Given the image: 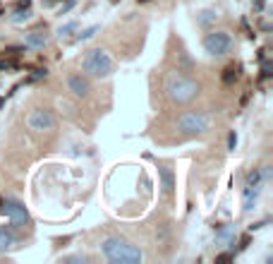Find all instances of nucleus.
<instances>
[{
    "label": "nucleus",
    "mask_w": 273,
    "mask_h": 264,
    "mask_svg": "<svg viewBox=\"0 0 273 264\" xmlns=\"http://www.w3.org/2000/svg\"><path fill=\"white\" fill-rule=\"evenodd\" d=\"M101 252L113 264H139L144 260L142 250L137 245H132L125 238H106L101 243Z\"/></svg>",
    "instance_id": "f257e3e1"
},
{
    "label": "nucleus",
    "mask_w": 273,
    "mask_h": 264,
    "mask_svg": "<svg viewBox=\"0 0 273 264\" xmlns=\"http://www.w3.org/2000/svg\"><path fill=\"white\" fill-rule=\"evenodd\" d=\"M165 92L170 96V101H175V103H189L199 94V84L184 75H173L165 84Z\"/></svg>",
    "instance_id": "f03ea898"
},
{
    "label": "nucleus",
    "mask_w": 273,
    "mask_h": 264,
    "mask_svg": "<svg viewBox=\"0 0 273 264\" xmlns=\"http://www.w3.org/2000/svg\"><path fill=\"white\" fill-rule=\"evenodd\" d=\"M113 58L103 51V48H91L89 53L82 60V70L91 77H108L113 72Z\"/></svg>",
    "instance_id": "7ed1b4c3"
},
{
    "label": "nucleus",
    "mask_w": 273,
    "mask_h": 264,
    "mask_svg": "<svg viewBox=\"0 0 273 264\" xmlns=\"http://www.w3.org/2000/svg\"><path fill=\"white\" fill-rule=\"evenodd\" d=\"M211 125V118L201 111H189V113L180 115L178 120V128H180L184 134H199V132H206Z\"/></svg>",
    "instance_id": "20e7f679"
},
{
    "label": "nucleus",
    "mask_w": 273,
    "mask_h": 264,
    "mask_svg": "<svg viewBox=\"0 0 273 264\" xmlns=\"http://www.w3.org/2000/svg\"><path fill=\"white\" fill-rule=\"evenodd\" d=\"M230 46H233V38L228 32H211L204 36V48L211 56H225L230 51Z\"/></svg>",
    "instance_id": "39448f33"
},
{
    "label": "nucleus",
    "mask_w": 273,
    "mask_h": 264,
    "mask_svg": "<svg viewBox=\"0 0 273 264\" xmlns=\"http://www.w3.org/2000/svg\"><path fill=\"white\" fill-rule=\"evenodd\" d=\"M27 125H29L31 130H36V132L53 130V128H55V115L51 113V111H46V108H36V111H31V113H29Z\"/></svg>",
    "instance_id": "423d86ee"
},
{
    "label": "nucleus",
    "mask_w": 273,
    "mask_h": 264,
    "mask_svg": "<svg viewBox=\"0 0 273 264\" xmlns=\"http://www.w3.org/2000/svg\"><path fill=\"white\" fill-rule=\"evenodd\" d=\"M0 211H5V216L10 219L12 226H24V224H29V211L22 207L19 202H5V199H2V209H0Z\"/></svg>",
    "instance_id": "0eeeda50"
},
{
    "label": "nucleus",
    "mask_w": 273,
    "mask_h": 264,
    "mask_svg": "<svg viewBox=\"0 0 273 264\" xmlns=\"http://www.w3.org/2000/svg\"><path fill=\"white\" fill-rule=\"evenodd\" d=\"M67 87H70V92L77 96H87L89 94V79L87 77H82V75H70L67 77Z\"/></svg>",
    "instance_id": "6e6552de"
},
{
    "label": "nucleus",
    "mask_w": 273,
    "mask_h": 264,
    "mask_svg": "<svg viewBox=\"0 0 273 264\" xmlns=\"http://www.w3.org/2000/svg\"><path fill=\"white\" fill-rule=\"evenodd\" d=\"M158 175H161V190H163V195L170 197L173 190H175V173L168 166H158Z\"/></svg>",
    "instance_id": "1a4fd4ad"
},
{
    "label": "nucleus",
    "mask_w": 273,
    "mask_h": 264,
    "mask_svg": "<svg viewBox=\"0 0 273 264\" xmlns=\"http://www.w3.org/2000/svg\"><path fill=\"white\" fill-rule=\"evenodd\" d=\"M24 43L29 48H46L48 46V34H41V32H31L24 36Z\"/></svg>",
    "instance_id": "9d476101"
},
{
    "label": "nucleus",
    "mask_w": 273,
    "mask_h": 264,
    "mask_svg": "<svg viewBox=\"0 0 273 264\" xmlns=\"http://www.w3.org/2000/svg\"><path fill=\"white\" fill-rule=\"evenodd\" d=\"M256 195H259V185H247V190H244V211H249L254 207Z\"/></svg>",
    "instance_id": "9b49d317"
},
{
    "label": "nucleus",
    "mask_w": 273,
    "mask_h": 264,
    "mask_svg": "<svg viewBox=\"0 0 273 264\" xmlns=\"http://www.w3.org/2000/svg\"><path fill=\"white\" fill-rule=\"evenodd\" d=\"M12 245H15V238H12V233H7L5 228H0V252L10 250Z\"/></svg>",
    "instance_id": "f8f14e48"
},
{
    "label": "nucleus",
    "mask_w": 273,
    "mask_h": 264,
    "mask_svg": "<svg viewBox=\"0 0 273 264\" xmlns=\"http://www.w3.org/2000/svg\"><path fill=\"white\" fill-rule=\"evenodd\" d=\"M216 19H218V12H216V10H204L199 15V24L201 27H209V24L216 22Z\"/></svg>",
    "instance_id": "ddd939ff"
},
{
    "label": "nucleus",
    "mask_w": 273,
    "mask_h": 264,
    "mask_svg": "<svg viewBox=\"0 0 273 264\" xmlns=\"http://www.w3.org/2000/svg\"><path fill=\"white\" fill-rule=\"evenodd\" d=\"M235 79H237V70H235V67H225V70H223V82H225V84H233Z\"/></svg>",
    "instance_id": "4468645a"
},
{
    "label": "nucleus",
    "mask_w": 273,
    "mask_h": 264,
    "mask_svg": "<svg viewBox=\"0 0 273 264\" xmlns=\"http://www.w3.org/2000/svg\"><path fill=\"white\" fill-rule=\"evenodd\" d=\"M74 29H77V22H67L65 27H60V29H58V36H60V38L67 36V34H72Z\"/></svg>",
    "instance_id": "2eb2a0df"
},
{
    "label": "nucleus",
    "mask_w": 273,
    "mask_h": 264,
    "mask_svg": "<svg viewBox=\"0 0 273 264\" xmlns=\"http://www.w3.org/2000/svg\"><path fill=\"white\" fill-rule=\"evenodd\" d=\"M96 32H98V27H89V29H84V32L77 36V41H87V38H91Z\"/></svg>",
    "instance_id": "dca6fc26"
},
{
    "label": "nucleus",
    "mask_w": 273,
    "mask_h": 264,
    "mask_svg": "<svg viewBox=\"0 0 273 264\" xmlns=\"http://www.w3.org/2000/svg\"><path fill=\"white\" fill-rule=\"evenodd\" d=\"M259 180H261V170H252L247 175V185H259Z\"/></svg>",
    "instance_id": "f3484780"
},
{
    "label": "nucleus",
    "mask_w": 273,
    "mask_h": 264,
    "mask_svg": "<svg viewBox=\"0 0 273 264\" xmlns=\"http://www.w3.org/2000/svg\"><path fill=\"white\" fill-rule=\"evenodd\" d=\"M27 19H29V7H27V10H19L17 7V12H15L12 22H27Z\"/></svg>",
    "instance_id": "a211bd4d"
},
{
    "label": "nucleus",
    "mask_w": 273,
    "mask_h": 264,
    "mask_svg": "<svg viewBox=\"0 0 273 264\" xmlns=\"http://www.w3.org/2000/svg\"><path fill=\"white\" fill-rule=\"evenodd\" d=\"M271 75H273V65L266 60V63H264V67H261V77H264V79H269Z\"/></svg>",
    "instance_id": "6ab92c4d"
},
{
    "label": "nucleus",
    "mask_w": 273,
    "mask_h": 264,
    "mask_svg": "<svg viewBox=\"0 0 273 264\" xmlns=\"http://www.w3.org/2000/svg\"><path fill=\"white\" fill-rule=\"evenodd\" d=\"M233 260H235V255H230V252H223L216 257V262H233Z\"/></svg>",
    "instance_id": "aec40b11"
},
{
    "label": "nucleus",
    "mask_w": 273,
    "mask_h": 264,
    "mask_svg": "<svg viewBox=\"0 0 273 264\" xmlns=\"http://www.w3.org/2000/svg\"><path fill=\"white\" fill-rule=\"evenodd\" d=\"M235 144H237V134H235V132H230V134H228V147H230V149H235Z\"/></svg>",
    "instance_id": "412c9836"
},
{
    "label": "nucleus",
    "mask_w": 273,
    "mask_h": 264,
    "mask_svg": "<svg viewBox=\"0 0 273 264\" xmlns=\"http://www.w3.org/2000/svg\"><path fill=\"white\" fill-rule=\"evenodd\" d=\"M17 7H19V10H27V7H31V0H19Z\"/></svg>",
    "instance_id": "4be33fe9"
},
{
    "label": "nucleus",
    "mask_w": 273,
    "mask_h": 264,
    "mask_svg": "<svg viewBox=\"0 0 273 264\" xmlns=\"http://www.w3.org/2000/svg\"><path fill=\"white\" fill-rule=\"evenodd\" d=\"M46 75H48V72H46V67H43V70H36V72L31 75V79H41V77H46Z\"/></svg>",
    "instance_id": "5701e85b"
},
{
    "label": "nucleus",
    "mask_w": 273,
    "mask_h": 264,
    "mask_svg": "<svg viewBox=\"0 0 273 264\" xmlns=\"http://www.w3.org/2000/svg\"><path fill=\"white\" fill-rule=\"evenodd\" d=\"M2 106H5V99H2V96H0V108H2Z\"/></svg>",
    "instance_id": "b1692460"
},
{
    "label": "nucleus",
    "mask_w": 273,
    "mask_h": 264,
    "mask_svg": "<svg viewBox=\"0 0 273 264\" xmlns=\"http://www.w3.org/2000/svg\"><path fill=\"white\" fill-rule=\"evenodd\" d=\"M137 2H151V0H137Z\"/></svg>",
    "instance_id": "393cba45"
},
{
    "label": "nucleus",
    "mask_w": 273,
    "mask_h": 264,
    "mask_svg": "<svg viewBox=\"0 0 273 264\" xmlns=\"http://www.w3.org/2000/svg\"><path fill=\"white\" fill-rule=\"evenodd\" d=\"M0 209H2V197H0Z\"/></svg>",
    "instance_id": "a878e982"
},
{
    "label": "nucleus",
    "mask_w": 273,
    "mask_h": 264,
    "mask_svg": "<svg viewBox=\"0 0 273 264\" xmlns=\"http://www.w3.org/2000/svg\"><path fill=\"white\" fill-rule=\"evenodd\" d=\"M110 2H115V0H110Z\"/></svg>",
    "instance_id": "bb28decb"
}]
</instances>
